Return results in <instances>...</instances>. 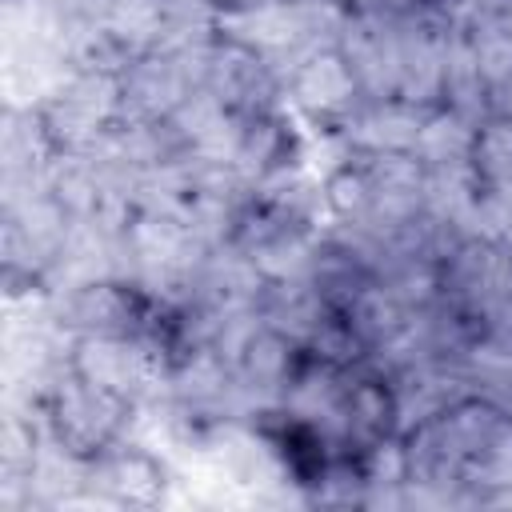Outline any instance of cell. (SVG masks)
<instances>
[{"instance_id": "5b68a950", "label": "cell", "mask_w": 512, "mask_h": 512, "mask_svg": "<svg viewBox=\"0 0 512 512\" xmlns=\"http://www.w3.org/2000/svg\"><path fill=\"white\" fill-rule=\"evenodd\" d=\"M204 48L168 52L152 48L128 60L120 72V116L128 120H168L204 80Z\"/></svg>"}, {"instance_id": "2e32d148", "label": "cell", "mask_w": 512, "mask_h": 512, "mask_svg": "<svg viewBox=\"0 0 512 512\" xmlns=\"http://www.w3.org/2000/svg\"><path fill=\"white\" fill-rule=\"evenodd\" d=\"M496 116H508L512 120V76L496 88Z\"/></svg>"}, {"instance_id": "ac0fdd59", "label": "cell", "mask_w": 512, "mask_h": 512, "mask_svg": "<svg viewBox=\"0 0 512 512\" xmlns=\"http://www.w3.org/2000/svg\"><path fill=\"white\" fill-rule=\"evenodd\" d=\"M508 12H512V0H508Z\"/></svg>"}, {"instance_id": "5bb4252c", "label": "cell", "mask_w": 512, "mask_h": 512, "mask_svg": "<svg viewBox=\"0 0 512 512\" xmlns=\"http://www.w3.org/2000/svg\"><path fill=\"white\" fill-rule=\"evenodd\" d=\"M476 128L472 120L456 116L452 108H432L420 124L416 136V160L424 168H440V164H472V144H476Z\"/></svg>"}, {"instance_id": "3957f363", "label": "cell", "mask_w": 512, "mask_h": 512, "mask_svg": "<svg viewBox=\"0 0 512 512\" xmlns=\"http://www.w3.org/2000/svg\"><path fill=\"white\" fill-rule=\"evenodd\" d=\"M36 108L56 152H92L120 120V76L100 68H68Z\"/></svg>"}, {"instance_id": "30bf717a", "label": "cell", "mask_w": 512, "mask_h": 512, "mask_svg": "<svg viewBox=\"0 0 512 512\" xmlns=\"http://www.w3.org/2000/svg\"><path fill=\"white\" fill-rule=\"evenodd\" d=\"M424 108L392 96V100H364L332 136L344 152L356 156H372V152H412L420 124H424Z\"/></svg>"}, {"instance_id": "7c38bea8", "label": "cell", "mask_w": 512, "mask_h": 512, "mask_svg": "<svg viewBox=\"0 0 512 512\" xmlns=\"http://www.w3.org/2000/svg\"><path fill=\"white\" fill-rule=\"evenodd\" d=\"M256 308H260V320L268 328L284 332L300 348H308L324 332V324L336 316L324 288L312 276H304V280H264Z\"/></svg>"}, {"instance_id": "4fadbf2b", "label": "cell", "mask_w": 512, "mask_h": 512, "mask_svg": "<svg viewBox=\"0 0 512 512\" xmlns=\"http://www.w3.org/2000/svg\"><path fill=\"white\" fill-rule=\"evenodd\" d=\"M440 108H452L456 116L484 124L496 112V92L488 76L480 72V60L468 44L464 28H452L448 52H444V80H440Z\"/></svg>"}, {"instance_id": "9c48e42d", "label": "cell", "mask_w": 512, "mask_h": 512, "mask_svg": "<svg viewBox=\"0 0 512 512\" xmlns=\"http://www.w3.org/2000/svg\"><path fill=\"white\" fill-rule=\"evenodd\" d=\"M300 356H304V348L296 340L268 328L264 320L256 324V332L232 356V368H236V380H240V392L248 404V420H260L280 408V400L300 368Z\"/></svg>"}, {"instance_id": "e0dca14e", "label": "cell", "mask_w": 512, "mask_h": 512, "mask_svg": "<svg viewBox=\"0 0 512 512\" xmlns=\"http://www.w3.org/2000/svg\"><path fill=\"white\" fill-rule=\"evenodd\" d=\"M504 248H508V252H512V228H508V236H504Z\"/></svg>"}, {"instance_id": "ba28073f", "label": "cell", "mask_w": 512, "mask_h": 512, "mask_svg": "<svg viewBox=\"0 0 512 512\" xmlns=\"http://www.w3.org/2000/svg\"><path fill=\"white\" fill-rule=\"evenodd\" d=\"M336 52L348 60L364 100H392L400 92V16L352 8Z\"/></svg>"}, {"instance_id": "7a4b0ae2", "label": "cell", "mask_w": 512, "mask_h": 512, "mask_svg": "<svg viewBox=\"0 0 512 512\" xmlns=\"http://www.w3.org/2000/svg\"><path fill=\"white\" fill-rule=\"evenodd\" d=\"M172 344L156 332H124V336H80L72 344V368L108 388L112 396L144 408L168 392L172 376Z\"/></svg>"}, {"instance_id": "52a82bcc", "label": "cell", "mask_w": 512, "mask_h": 512, "mask_svg": "<svg viewBox=\"0 0 512 512\" xmlns=\"http://www.w3.org/2000/svg\"><path fill=\"white\" fill-rule=\"evenodd\" d=\"M200 88H208L224 108L232 112H268V108H284V76L280 68L248 48L236 36H216L204 52V80Z\"/></svg>"}, {"instance_id": "8fae6325", "label": "cell", "mask_w": 512, "mask_h": 512, "mask_svg": "<svg viewBox=\"0 0 512 512\" xmlns=\"http://www.w3.org/2000/svg\"><path fill=\"white\" fill-rule=\"evenodd\" d=\"M56 160V144L44 128L36 104H4L0 124V188L44 184L48 164Z\"/></svg>"}, {"instance_id": "8992f818", "label": "cell", "mask_w": 512, "mask_h": 512, "mask_svg": "<svg viewBox=\"0 0 512 512\" xmlns=\"http://www.w3.org/2000/svg\"><path fill=\"white\" fill-rule=\"evenodd\" d=\"M284 104L308 132L332 136L364 104V92L348 60L336 48H320L284 76Z\"/></svg>"}, {"instance_id": "6da1fadb", "label": "cell", "mask_w": 512, "mask_h": 512, "mask_svg": "<svg viewBox=\"0 0 512 512\" xmlns=\"http://www.w3.org/2000/svg\"><path fill=\"white\" fill-rule=\"evenodd\" d=\"M136 404L112 396L108 388L84 380L72 364L44 388L40 396V420L44 432L72 456L96 460L112 444L136 432Z\"/></svg>"}, {"instance_id": "9a60e30c", "label": "cell", "mask_w": 512, "mask_h": 512, "mask_svg": "<svg viewBox=\"0 0 512 512\" xmlns=\"http://www.w3.org/2000/svg\"><path fill=\"white\" fill-rule=\"evenodd\" d=\"M464 32H468V44H472V52L480 60V72L488 76V84L496 92L512 76V12L504 8V12L480 20V24L464 28Z\"/></svg>"}, {"instance_id": "277c9868", "label": "cell", "mask_w": 512, "mask_h": 512, "mask_svg": "<svg viewBox=\"0 0 512 512\" xmlns=\"http://www.w3.org/2000/svg\"><path fill=\"white\" fill-rule=\"evenodd\" d=\"M180 484L176 460L144 436H124L92 460L88 508H164Z\"/></svg>"}]
</instances>
